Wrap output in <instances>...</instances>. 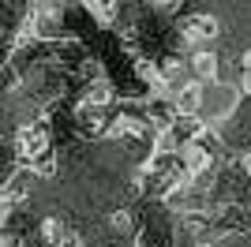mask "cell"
Returning a JSON list of instances; mask_svg holds the SVG:
<instances>
[{
    "label": "cell",
    "instance_id": "obj_1",
    "mask_svg": "<svg viewBox=\"0 0 251 247\" xmlns=\"http://www.w3.org/2000/svg\"><path fill=\"white\" fill-rule=\"evenodd\" d=\"M15 150H19V161L30 165L34 157H42L49 150V124L45 120H30L15 131Z\"/></svg>",
    "mask_w": 251,
    "mask_h": 247
},
{
    "label": "cell",
    "instance_id": "obj_2",
    "mask_svg": "<svg viewBox=\"0 0 251 247\" xmlns=\"http://www.w3.org/2000/svg\"><path fill=\"white\" fill-rule=\"evenodd\" d=\"M180 34H184L191 45H202V41H214L221 34V23L214 19V15H206V11H191L188 19L180 23Z\"/></svg>",
    "mask_w": 251,
    "mask_h": 247
},
{
    "label": "cell",
    "instance_id": "obj_3",
    "mask_svg": "<svg viewBox=\"0 0 251 247\" xmlns=\"http://www.w3.org/2000/svg\"><path fill=\"white\" fill-rule=\"evenodd\" d=\"M109 105H94V101H79L75 105V127L83 135H105L109 131V116H105Z\"/></svg>",
    "mask_w": 251,
    "mask_h": 247
},
{
    "label": "cell",
    "instance_id": "obj_4",
    "mask_svg": "<svg viewBox=\"0 0 251 247\" xmlns=\"http://www.w3.org/2000/svg\"><path fill=\"white\" fill-rule=\"evenodd\" d=\"M202 109V82H180L173 90V113L176 116H199Z\"/></svg>",
    "mask_w": 251,
    "mask_h": 247
},
{
    "label": "cell",
    "instance_id": "obj_5",
    "mask_svg": "<svg viewBox=\"0 0 251 247\" xmlns=\"http://www.w3.org/2000/svg\"><path fill=\"white\" fill-rule=\"evenodd\" d=\"M64 232H68V225H64L60 217H42V228H38V244L42 247H56L64 240Z\"/></svg>",
    "mask_w": 251,
    "mask_h": 247
},
{
    "label": "cell",
    "instance_id": "obj_6",
    "mask_svg": "<svg viewBox=\"0 0 251 247\" xmlns=\"http://www.w3.org/2000/svg\"><path fill=\"white\" fill-rule=\"evenodd\" d=\"M83 101H94V105H113V86L98 75V79L86 82V90H83Z\"/></svg>",
    "mask_w": 251,
    "mask_h": 247
},
{
    "label": "cell",
    "instance_id": "obj_7",
    "mask_svg": "<svg viewBox=\"0 0 251 247\" xmlns=\"http://www.w3.org/2000/svg\"><path fill=\"white\" fill-rule=\"evenodd\" d=\"M191 72L195 79H218V56L214 52H195V60H191Z\"/></svg>",
    "mask_w": 251,
    "mask_h": 247
},
{
    "label": "cell",
    "instance_id": "obj_8",
    "mask_svg": "<svg viewBox=\"0 0 251 247\" xmlns=\"http://www.w3.org/2000/svg\"><path fill=\"white\" fill-rule=\"evenodd\" d=\"M83 4L98 23H113L116 19V0H83Z\"/></svg>",
    "mask_w": 251,
    "mask_h": 247
},
{
    "label": "cell",
    "instance_id": "obj_9",
    "mask_svg": "<svg viewBox=\"0 0 251 247\" xmlns=\"http://www.w3.org/2000/svg\"><path fill=\"white\" fill-rule=\"evenodd\" d=\"M180 75H184V60H180V56H169V60L161 64V79L173 86V82H180Z\"/></svg>",
    "mask_w": 251,
    "mask_h": 247
},
{
    "label": "cell",
    "instance_id": "obj_10",
    "mask_svg": "<svg viewBox=\"0 0 251 247\" xmlns=\"http://www.w3.org/2000/svg\"><path fill=\"white\" fill-rule=\"evenodd\" d=\"M0 247H26V244H23L19 232H11V228H0Z\"/></svg>",
    "mask_w": 251,
    "mask_h": 247
},
{
    "label": "cell",
    "instance_id": "obj_11",
    "mask_svg": "<svg viewBox=\"0 0 251 247\" xmlns=\"http://www.w3.org/2000/svg\"><path fill=\"white\" fill-rule=\"evenodd\" d=\"M113 228L116 232H127V228H131V214H127V210H116L113 214Z\"/></svg>",
    "mask_w": 251,
    "mask_h": 247
},
{
    "label": "cell",
    "instance_id": "obj_12",
    "mask_svg": "<svg viewBox=\"0 0 251 247\" xmlns=\"http://www.w3.org/2000/svg\"><path fill=\"white\" fill-rule=\"evenodd\" d=\"M56 247H83V236L68 228V232H64V240H60V244H56Z\"/></svg>",
    "mask_w": 251,
    "mask_h": 247
},
{
    "label": "cell",
    "instance_id": "obj_13",
    "mask_svg": "<svg viewBox=\"0 0 251 247\" xmlns=\"http://www.w3.org/2000/svg\"><path fill=\"white\" fill-rule=\"evenodd\" d=\"M244 90L251 94V68H244Z\"/></svg>",
    "mask_w": 251,
    "mask_h": 247
}]
</instances>
